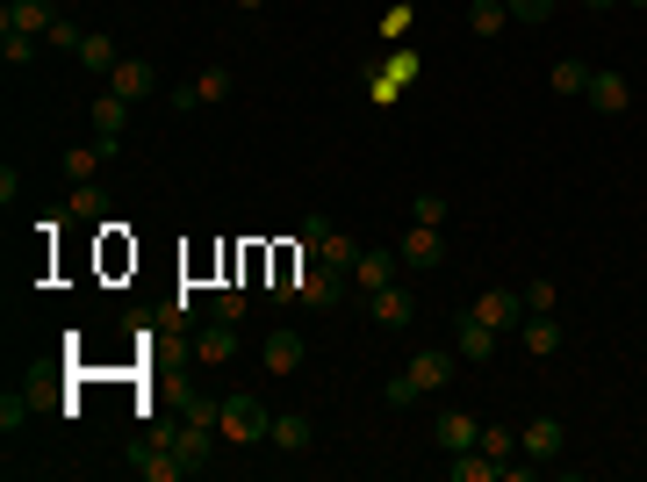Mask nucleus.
Segmentation results:
<instances>
[{
  "mask_svg": "<svg viewBox=\"0 0 647 482\" xmlns=\"http://www.w3.org/2000/svg\"><path fill=\"white\" fill-rule=\"evenodd\" d=\"M267 447H281V454H309V447H317V425H309L303 411H273Z\"/></svg>",
  "mask_w": 647,
  "mask_h": 482,
  "instance_id": "a211bd4d",
  "label": "nucleus"
},
{
  "mask_svg": "<svg viewBox=\"0 0 647 482\" xmlns=\"http://www.w3.org/2000/svg\"><path fill=\"white\" fill-rule=\"evenodd\" d=\"M546 86H554V94H590V66H583V58H562V66L546 72Z\"/></svg>",
  "mask_w": 647,
  "mask_h": 482,
  "instance_id": "393cba45",
  "label": "nucleus"
},
{
  "mask_svg": "<svg viewBox=\"0 0 647 482\" xmlns=\"http://www.w3.org/2000/svg\"><path fill=\"white\" fill-rule=\"evenodd\" d=\"M590 108L597 116H626L633 108V80L626 72H590Z\"/></svg>",
  "mask_w": 647,
  "mask_h": 482,
  "instance_id": "dca6fc26",
  "label": "nucleus"
},
{
  "mask_svg": "<svg viewBox=\"0 0 647 482\" xmlns=\"http://www.w3.org/2000/svg\"><path fill=\"white\" fill-rule=\"evenodd\" d=\"M518 339L532 345V361H546V353H562V325H554V317H526V325H518Z\"/></svg>",
  "mask_w": 647,
  "mask_h": 482,
  "instance_id": "5701e85b",
  "label": "nucleus"
},
{
  "mask_svg": "<svg viewBox=\"0 0 647 482\" xmlns=\"http://www.w3.org/2000/svg\"><path fill=\"white\" fill-rule=\"evenodd\" d=\"M116 152H122V138L72 144V152H66V173H72V180H102V166H116Z\"/></svg>",
  "mask_w": 647,
  "mask_h": 482,
  "instance_id": "f8f14e48",
  "label": "nucleus"
},
{
  "mask_svg": "<svg viewBox=\"0 0 647 482\" xmlns=\"http://www.w3.org/2000/svg\"><path fill=\"white\" fill-rule=\"evenodd\" d=\"M475 439H482V425L468 411H439V418H432V447H439V454H468Z\"/></svg>",
  "mask_w": 647,
  "mask_h": 482,
  "instance_id": "9b49d317",
  "label": "nucleus"
},
{
  "mask_svg": "<svg viewBox=\"0 0 647 482\" xmlns=\"http://www.w3.org/2000/svg\"><path fill=\"white\" fill-rule=\"evenodd\" d=\"M468 30L475 36H504L511 30V8H504V0H468Z\"/></svg>",
  "mask_w": 647,
  "mask_h": 482,
  "instance_id": "4be33fe9",
  "label": "nucleus"
},
{
  "mask_svg": "<svg viewBox=\"0 0 647 482\" xmlns=\"http://www.w3.org/2000/svg\"><path fill=\"white\" fill-rule=\"evenodd\" d=\"M504 8H511V22H546L554 15V0H504Z\"/></svg>",
  "mask_w": 647,
  "mask_h": 482,
  "instance_id": "c756f323",
  "label": "nucleus"
},
{
  "mask_svg": "<svg viewBox=\"0 0 647 482\" xmlns=\"http://www.w3.org/2000/svg\"><path fill=\"white\" fill-rule=\"evenodd\" d=\"M216 317H223V325H245V289H223L216 295Z\"/></svg>",
  "mask_w": 647,
  "mask_h": 482,
  "instance_id": "2f4dec72",
  "label": "nucleus"
},
{
  "mask_svg": "<svg viewBox=\"0 0 647 482\" xmlns=\"http://www.w3.org/2000/svg\"><path fill=\"white\" fill-rule=\"evenodd\" d=\"M72 58H80L86 72H102V80H108V72L122 66V51H116V36H102V30H86V36H80V51H72Z\"/></svg>",
  "mask_w": 647,
  "mask_h": 482,
  "instance_id": "6ab92c4d",
  "label": "nucleus"
},
{
  "mask_svg": "<svg viewBox=\"0 0 647 482\" xmlns=\"http://www.w3.org/2000/svg\"><path fill=\"white\" fill-rule=\"evenodd\" d=\"M58 22V0H8L0 8V30H22V36H44Z\"/></svg>",
  "mask_w": 647,
  "mask_h": 482,
  "instance_id": "ddd939ff",
  "label": "nucleus"
},
{
  "mask_svg": "<svg viewBox=\"0 0 647 482\" xmlns=\"http://www.w3.org/2000/svg\"><path fill=\"white\" fill-rule=\"evenodd\" d=\"M454 367H460V353H439V345H432V353H417V361L389 381V403H417V397H432V389H446V381H454Z\"/></svg>",
  "mask_w": 647,
  "mask_h": 482,
  "instance_id": "f257e3e1",
  "label": "nucleus"
},
{
  "mask_svg": "<svg viewBox=\"0 0 647 482\" xmlns=\"http://www.w3.org/2000/svg\"><path fill=\"white\" fill-rule=\"evenodd\" d=\"M446 209H454V202H446L439 188H417V202H410V224H446Z\"/></svg>",
  "mask_w": 647,
  "mask_h": 482,
  "instance_id": "bb28decb",
  "label": "nucleus"
},
{
  "mask_svg": "<svg viewBox=\"0 0 647 482\" xmlns=\"http://www.w3.org/2000/svg\"><path fill=\"white\" fill-rule=\"evenodd\" d=\"M518 454H526V461H562L568 454V425L562 418H532V425L518 432Z\"/></svg>",
  "mask_w": 647,
  "mask_h": 482,
  "instance_id": "6e6552de",
  "label": "nucleus"
},
{
  "mask_svg": "<svg viewBox=\"0 0 647 482\" xmlns=\"http://www.w3.org/2000/svg\"><path fill=\"white\" fill-rule=\"evenodd\" d=\"M36 44H44V36H22V30H0V58H8V66H30V58H36Z\"/></svg>",
  "mask_w": 647,
  "mask_h": 482,
  "instance_id": "a878e982",
  "label": "nucleus"
},
{
  "mask_svg": "<svg viewBox=\"0 0 647 482\" xmlns=\"http://www.w3.org/2000/svg\"><path fill=\"white\" fill-rule=\"evenodd\" d=\"M80 36H86V30H72V22H51V30H44V44H51V51H80Z\"/></svg>",
  "mask_w": 647,
  "mask_h": 482,
  "instance_id": "7c9ffc66",
  "label": "nucleus"
},
{
  "mask_svg": "<svg viewBox=\"0 0 647 482\" xmlns=\"http://www.w3.org/2000/svg\"><path fill=\"white\" fill-rule=\"evenodd\" d=\"M130 475L137 482H180V475H195V461L173 439H144V447L130 454Z\"/></svg>",
  "mask_w": 647,
  "mask_h": 482,
  "instance_id": "f03ea898",
  "label": "nucleus"
},
{
  "mask_svg": "<svg viewBox=\"0 0 647 482\" xmlns=\"http://www.w3.org/2000/svg\"><path fill=\"white\" fill-rule=\"evenodd\" d=\"M166 102H173V116H195V108H216V102H231V66H202L188 86H173Z\"/></svg>",
  "mask_w": 647,
  "mask_h": 482,
  "instance_id": "7ed1b4c3",
  "label": "nucleus"
},
{
  "mask_svg": "<svg viewBox=\"0 0 647 482\" xmlns=\"http://www.w3.org/2000/svg\"><path fill=\"white\" fill-rule=\"evenodd\" d=\"M195 353H202L209 367H223V361H231V353H238V325H223V317H216V325H209L202 339H195Z\"/></svg>",
  "mask_w": 647,
  "mask_h": 482,
  "instance_id": "412c9836",
  "label": "nucleus"
},
{
  "mask_svg": "<svg viewBox=\"0 0 647 482\" xmlns=\"http://www.w3.org/2000/svg\"><path fill=\"white\" fill-rule=\"evenodd\" d=\"M554 303H562L554 281H532V289H526V317H554Z\"/></svg>",
  "mask_w": 647,
  "mask_h": 482,
  "instance_id": "c85d7f7f",
  "label": "nucleus"
},
{
  "mask_svg": "<svg viewBox=\"0 0 647 482\" xmlns=\"http://www.w3.org/2000/svg\"><path fill=\"white\" fill-rule=\"evenodd\" d=\"M468 317H482L490 331H518V325H526V289H482Z\"/></svg>",
  "mask_w": 647,
  "mask_h": 482,
  "instance_id": "39448f33",
  "label": "nucleus"
},
{
  "mask_svg": "<svg viewBox=\"0 0 647 482\" xmlns=\"http://www.w3.org/2000/svg\"><path fill=\"white\" fill-rule=\"evenodd\" d=\"M496 339H504V331H490V325H482V317H460V325H454V353H460V361H496Z\"/></svg>",
  "mask_w": 647,
  "mask_h": 482,
  "instance_id": "f3484780",
  "label": "nucleus"
},
{
  "mask_svg": "<svg viewBox=\"0 0 647 482\" xmlns=\"http://www.w3.org/2000/svg\"><path fill=\"white\" fill-rule=\"evenodd\" d=\"M22 425H30V403L8 397V403H0V432H22Z\"/></svg>",
  "mask_w": 647,
  "mask_h": 482,
  "instance_id": "473e14b6",
  "label": "nucleus"
},
{
  "mask_svg": "<svg viewBox=\"0 0 647 482\" xmlns=\"http://www.w3.org/2000/svg\"><path fill=\"white\" fill-rule=\"evenodd\" d=\"M396 267H403V252H375V245H360V259H353V289H360V295L389 289Z\"/></svg>",
  "mask_w": 647,
  "mask_h": 482,
  "instance_id": "9d476101",
  "label": "nucleus"
},
{
  "mask_svg": "<svg viewBox=\"0 0 647 482\" xmlns=\"http://www.w3.org/2000/svg\"><path fill=\"white\" fill-rule=\"evenodd\" d=\"M396 252H403V267H439L446 238H439V224H410L403 238H396Z\"/></svg>",
  "mask_w": 647,
  "mask_h": 482,
  "instance_id": "4468645a",
  "label": "nucleus"
},
{
  "mask_svg": "<svg viewBox=\"0 0 647 482\" xmlns=\"http://www.w3.org/2000/svg\"><path fill=\"white\" fill-rule=\"evenodd\" d=\"M345 289H353V281L331 274V267H303V274H295V295H303V310H339Z\"/></svg>",
  "mask_w": 647,
  "mask_h": 482,
  "instance_id": "423d86ee",
  "label": "nucleus"
},
{
  "mask_svg": "<svg viewBox=\"0 0 647 482\" xmlns=\"http://www.w3.org/2000/svg\"><path fill=\"white\" fill-rule=\"evenodd\" d=\"M482 454H490V461H511L518 454V432H504V425H482V439H475Z\"/></svg>",
  "mask_w": 647,
  "mask_h": 482,
  "instance_id": "cd10ccee",
  "label": "nucleus"
},
{
  "mask_svg": "<svg viewBox=\"0 0 647 482\" xmlns=\"http://www.w3.org/2000/svg\"><path fill=\"white\" fill-rule=\"evenodd\" d=\"M273 432V411L259 397H223V439H238V447H259Z\"/></svg>",
  "mask_w": 647,
  "mask_h": 482,
  "instance_id": "20e7f679",
  "label": "nucleus"
},
{
  "mask_svg": "<svg viewBox=\"0 0 647 482\" xmlns=\"http://www.w3.org/2000/svg\"><path fill=\"white\" fill-rule=\"evenodd\" d=\"M259 361H267V375H281V381H289V375H303V361H309L303 331H289V325H281V331H267V345H259Z\"/></svg>",
  "mask_w": 647,
  "mask_h": 482,
  "instance_id": "0eeeda50",
  "label": "nucleus"
},
{
  "mask_svg": "<svg viewBox=\"0 0 647 482\" xmlns=\"http://www.w3.org/2000/svg\"><path fill=\"white\" fill-rule=\"evenodd\" d=\"M590 8H619V0H590Z\"/></svg>",
  "mask_w": 647,
  "mask_h": 482,
  "instance_id": "72a5a7b5",
  "label": "nucleus"
},
{
  "mask_svg": "<svg viewBox=\"0 0 647 482\" xmlns=\"http://www.w3.org/2000/svg\"><path fill=\"white\" fill-rule=\"evenodd\" d=\"M367 317H375L381 331H403L410 317H417V303H410V289H403V281H389V289H375V295H367Z\"/></svg>",
  "mask_w": 647,
  "mask_h": 482,
  "instance_id": "1a4fd4ad",
  "label": "nucleus"
},
{
  "mask_svg": "<svg viewBox=\"0 0 647 482\" xmlns=\"http://www.w3.org/2000/svg\"><path fill=\"white\" fill-rule=\"evenodd\" d=\"M72 216H80V224H102L108 216V188L102 180H80V188H72Z\"/></svg>",
  "mask_w": 647,
  "mask_h": 482,
  "instance_id": "b1692460",
  "label": "nucleus"
},
{
  "mask_svg": "<svg viewBox=\"0 0 647 482\" xmlns=\"http://www.w3.org/2000/svg\"><path fill=\"white\" fill-rule=\"evenodd\" d=\"M633 8H647V0H633Z\"/></svg>",
  "mask_w": 647,
  "mask_h": 482,
  "instance_id": "f704fd0d",
  "label": "nucleus"
},
{
  "mask_svg": "<svg viewBox=\"0 0 647 482\" xmlns=\"http://www.w3.org/2000/svg\"><path fill=\"white\" fill-rule=\"evenodd\" d=\"M108 86H116L122 102H144V94H158V66L152 58H122V66L108 72Z\"/></svg>",
  "mask_w": 647,
  "mask_h": 482,
  "instance_id": "2eb2a0df",
  "label": "nucleus"
},
{
  "mask_svg": "<svg viewBox=\"0 0 647 482\" xmlns=\"http://www.w3.org/2000/svg\"><path fill=\"white\" fill-rule=\"evenodd\" d=\"M86 116H94V138H122V130H130V102H122L116 86H108V94L86 108Z\"/></svg>",
  "mask_w": 647,
  "mask_h": 482,
  "instance_id": "aec40b11",
  "label": "nucleus"
}]
</instances>
